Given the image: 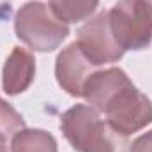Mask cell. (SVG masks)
Instances as JSON below:
<instances>
[{"label": "cell", "mask_w": 152, "mask_h": 152, "mask_svg": "<svg viewBox=\"0 0 152 152\" xmlns=\"http://www.w3.org/2000/svg\"><path fill=\"white\" fill-rule=\"evenodd\" d=\"M83 96L108 115L110 126L122 136L134 133L152 120L151 101L131 85L120 69L92 75L85 81Z\"/></svg>", "instance_id": "obj_1"}, {"label": "cell", "mask_w": 152, "mask_h": 152, "mask_svg": "<svg viewBox=\"0 0 152 152\" xmlns=\"http://www.w3.org/2000/svg\"><path fill=\"white\" fill-rule=\"evenodd\" d=\"M62 129L76 151L81 152H126L124 140L108 129L88 106H75L62 117Z\"/></svg>", "instance_id": "obj_2"}, {"label": "cell", "mask_w": 152, "mask_h": 152, "mask_svg": "<svg viewBox=\"0 0 152 152\" xmlns=\"http://www.w3.org/2000/svg\"><path fill=\"white\" fill-rule=\"evenodd\" d=\"M110 30L122 50H140L152 37L151 0H120L108 12Z\"/></svg>", "instance_id": "obj_3"}, {"label": "cell", "mask_w": 152, "mask_h": 152, "mask_svg": "<svg viewBox=\"0 0 152 152\" xmlns=\"http://www.w3.org/2000/svg\"><path fill=\"white\" fill-rule=\"evenodd\" d=\"M18 37L41 51L55 50L67 36V27L48 14L42 4H27L16 16Z\"/></svg>", "instance_id": "obj_4"}, {"label": "cell", "mask_w": 152, "mask_h": 152, "mask_svg": "<svg viewBox=\"0 0 152 152\" xmlns=\"http://www.w3.org/2000/svg\"><path fill=\"white\" fill-rule=\"evenodd\" d=\"M80 50L92 64L113 62L122 57V48L115 42L108 12H101L96 20H92L87 27L80 30Z\"/></svg>", "instance_id": "obj_5"}, {"label": "cell", "mask_w": 152, "mask_h": 152, "mask_svg": "<svg viewBox=\"0 0 152 152\" xmlns=\"http://www.w3.org/2000/svg\"><path fill=\"white\" fill-rule=\"evenodd\" d=\"M88 64H92L78 44H71L64 53H60L57 62L58 83L73 96H83V85L88 73Z\"/></svg>", "instance_id": "obj_6"}, {"label": "cell", "mask_w": 152, "mask_h": 152, "mask_svg": "<svg viewBox=\"0 0 152 152\" xmlns=\"http://www.w3.org/2000/svg\"><path fill=\"white\" fill-rule=\"evenodd\" d=\"M36 64L32 55L23 48H16L4 67V88L7 90V94L23 92L30 85Z\"/></svg>", "instance_id": "obj_7"}, {"label": "cell", "mask_w": 152, "mask_h": 152, "mask_svg": "<svg viewBox=\"0 0 152 152\" xmlns=\"http://www.w3.org/2000/svg\"><path fill=\"white\" fill-rule=\"evenodd\" d=\"M12 152H57V145L44 131H21L12 140Z\"/></svg>", "instance_id": "obj_8"}, {"label": "cell", "mask_w": 152, "mask_h": 152, "mask_svg": "<svg viewBox=\"0 0 152 152\" xmlns=\"http://www.w3.org/2000/svg\"><path fill=\"white\" fill-rule=\"evenodd\" d=\"M97 5V0H51V11L57 20L80 21L85 20Z\"/></svg>", "instance_id": "obj_9"}, {"label": "cell", "mask_w": 152, "mask_h": 152, "mask_svg": "<svg viewBox=\"0 0 152 152\" xmlns=\"http://www.w3.org/2000/svg\"><path fill=\"white\" fill-rule=\"evenodd\" d=\"M23 126L21 117L16 113L11 106H7V103H4L0 99V136H7L9 133L20 129Z\"/></svg>", "instance_id": "obj_10"}, {"label": "cell", "mask_w": 152, "mask_h": 152, "mask_svg": "<svg viewBox=\"0 0 152 152\" xmlns=\"http://www.w3.org/2000/svg\"><path fill=\"white\" fill-rule=\"evenodd\" d=\"M131 152H152V131L149 134H143L142 138H138L133 143Z\"/></svg>", "instance_id": "obj_11"}]
</instances>
